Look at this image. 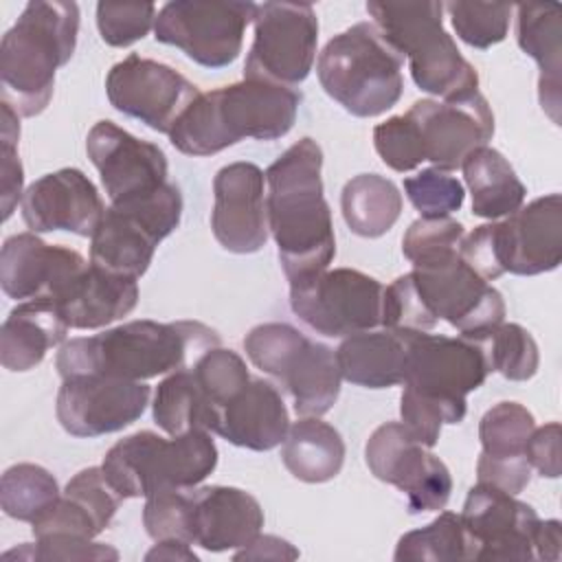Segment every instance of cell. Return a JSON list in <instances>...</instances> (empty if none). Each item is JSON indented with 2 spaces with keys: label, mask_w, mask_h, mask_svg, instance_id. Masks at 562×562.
I'll return each instance as SVG.
<instances>
[{
  "label": "cell",
  "mask_w": 562,
  "mask_h": 562,
  "mask_svg": "<svg viewBox=\"0 0 562 562\" xmlns=\"http://www.w3.org/2000/svg\"><path fill=\"white\" fill-rule=\"evenodd\" d=\"M321 169L323 149L310 136L290 145L266 169L268 228L290 285L325 272L336 255Z\"/></svg>",
  "instance_id": "1"
},
{
  "label": "cell",
  "mask_w": 562,
  "mask_h": 562,
  "mask_svg": "<svg viewBox=\"0 0 562 562\" xmlns=\"http://www.w3.org/2000/svg\"><path fill=\"white\" fill-rule=\"evenodd\" d=\"M213 347H220V336L200 321L158 323L140 318L94 336L66 340L57 351L55 367L61 380L70 375H112L145 382L191 367Z\"/></svg>",
  "instance_id": "2"
},
{
  "label": "cell",
  "mask_w": 562,
  "mask_h": 562,
  "mask_svg": "<svg viewBox=\"0 0 562 562\" xmlns=\"http://www.w3.org/2000/svg\"><path fill=\"white\" fill-rule=\"evenodd\" d=\"M301 105V92L288 86L244 79L200 92L171 132V145L187 156H213L244 140L285 136Z\"/></svg>",
  "instance_id": "3"
},
{
  "label": "cell",
  "mask_w": 562,
  "mask_h": 562,
  "mask_svg": "<svg viewBox=\"0 0 562 562\" xmlns=\"http://www.w3.org/2000/svg\"><path fill=\"white\" fill-rule=\"evenodd\" d=\"M79 33L77 2L33 0L0 42V77L7 103L20 116H37L50 103L57 68L70 61Z\"/></svg>",
  "instance_id": "4"
},
{
  "label": "cell",
  "mask_w": 562,
  "mask_h": 562,
  "mask_svg": "<svg viewBox=\"0 0 562 562\" xmlns=\"http://www.w3.org/2000/svg\"><path fill=\"white\" fill-rule=\"evenodd\" d=\"M386 42L408 59L419 90L443 101L479 92V72L443 29V2H367Z\"/></svg>",
  "instance_id": "5"
},
{
  "label": "cell",
  "mask_w": 562,
  "mask_h": 562,
  "mask_svg": "<svg viewBox=\"0 0 562 562\" xmlns=\"http://www.w3.org/2000/svg\"><path fill=\"white\" fill-rule=\"evenodd\" d=\"M404 57L373 22H358L334 35L318 55L316 75L323 90L360 119L391 110L402 92Z\"/></svg>",
  "instance_id": "6"
},
{
  "label": "cell",
  "mask_w": 562,
  "mask_h": 562,
  "mask_svg": "<svg viewBox=\"0 0 562 562\" xmlns=\"http://www.w3.org/2000/svg\"><path fill=\"white\" fill-rule=\"evenodd\" d=\"M217 465V446L209 430L160 437L138 430L119 439L101 470L121 498H147L165 490L200 485Z\"/></svg>",
  "instance_id": "7"
},
{
  "label": "cell",
  "mask_w": 562,
  "mask_h": 562,
  "mask_svg": "<svg viewBox=\"0 0 562 562\" xmlns=\"http://www.w3.org/2000/svg\"><path fill=\"white\" fill-rule=\"evenodd\" d=\"M250 362L292 397L299 417H323L340 395L336 351L288 323H261L244 338Z\"/></svg>",
  "instance_id": "8"
},
{
  "label": "cell",
  "mask_w": 562,
  "mask_h": 562,
  "mask_svg": "<svg viewBox=\"0 0 562 562\" xmlns=\"http://www.w3.org/2000/svg\"><path fill=\"white\" fill-rule=\"evenodd\" d=\"M180 217L182 193L173 182L110 204L90 237V263L114 274L143 277L156 246L178 228Z\"/></svg>",
  "instance_id": "9"
},
{
  "label": "cell",
  "mask_w": 562,
  "mask_h": 562,
  "mask_svg": "<svg viewBox=\"0 0 562 562\" xmlns=\"http://www.w3.org/2000/svg\"><path fill=\"white\" fill-rule=\"evenodd\" d=\"M255 9V2L235 0L167 2L156 15L154 37L204 68H224L239 57Z\"/></svg>",
  "instance_id": "10"
},
{
  "label": "cell",
  "mask_w": 562,
  "mask_h": 562,
  "mask_svg": "<svg viewBox=\"0 0 562 562\" xmlns=\"http://www.w3.org/2000/svg\"><path fill=\"white\" fill-rule=\"evenodd\" d=\"M255 37L244 79L294 88L307 79L316 59L318 18L307 2H261L252 18Z\"/></svg>",
  "instance_id": "11"
},
{
  "label": "cell",
  "mask_w": 562,
  "mask_h": 562,
  "mask_svg": "<svg viewBox=\"0 0 562 562\" xmlns=\"http://www.w3.org/2000/svg\"><path fill=\"white\" fill-rule=\"evenodd\" d=\"M384 285L360 270L334 268L290 285L292 312L316 334L342 338L382 325Z\"/></svg>",
  "instance_id": "12"
},
{
  "label": "cell",
  "mask_w": 562,
  "mask_h": 562,
  "mask_svg": "<svg viewBox=\"0 0 562 562\" xmlns=\"http://www.w3.org/2000/svg\"><path fill=\"white\" fill-rule=\"evenodd\" d=\"M408 274L428 314L437 323H450L463 338L483 340L505 323L503 294L479 277L459 252L432 263L413 266Z\"/></svg>",
  "instance_id": "13"
},
{
  "label": "cell",
  "mask_w": 562,
  "mask_h": 562,
  "mask_svg": "<svg viewBox=\"0 0 562 562\" xmlns=\"http://www.w3.org/2000/svg\"><path fill=\"white\" fill-rule=\"evenodd\" d=\"M490 373L492 369L481 340L408 331L404 389L432 397L465 417L468 393L476 391Z\"/></svg>",
  "instance_id": "14"
},
{
  "label": "cell",
  "mask_w": 562,
  "mask_h": 562,
  "mask_svg": "<svg viewBox=\"0 0 562 562\" xmlns=\"http://www.w3.org/2000/svg\"><path fill=\"white\" fill-rule=\"evenodd\" d=\"M371 474L406 494L408 512H439L448 505L452 476L448 465L419 443L402 422L378 426L364 446Z\"/></svg>",
  "instance_id": "15"
},
{
  "label": "cell",
  "mask_w": 562,
  "mask_h": 562,
  "mask_svg": "<svg viewBox=\"0 0 562 562\" xmlns=\"http://www.w3.org/2000/svg\"><path fill=\"white\" fill-rule=\"evenodd\" d=\"M105 94L121 114L169 134L200 90L176 68L132 53L110 68Z\"/></svg>",
  "instance_id": "16"
},
{
  "label": "cell",
  "mask_w": 562,
  "mask_h": 562,
  "mask_svg": "<svg viewBox=\"0 0 562 562\" xmlns=\"http://www.w3.org/2000/svg\"><path fill=\"white\" fill-rule=\"evenodd\" d=\"M151 389L112 375H70L57 393V419L72 437H101L134 424L147 408Z\"/></svg>",
  "instance_id": "17"
},
{
  "label": "cell",
  "mask_w": 562,
  "mask_h": 562,
  "mask_svg": "<svg viewBox=\"0 0 562 562\" xmlns=\"http://www.w3.org/2000/svg\"><path fill=\"white\" fill-rule=\"evenodd\" d=\"M406 116L415 125L424 160L448 173L494 136V114L481 92L450 101L422 99Z\"/></svg>",
  "instance_id": "18"
},
{
  "label": "cell",
  "mask_w": 562,
  "mask_h": 562,
  "mask_svg": "<svg viewBox=\"0 0 562 562\" xmlns=\"http://www.w3.org/2000/svg\"><path fill=\"white\" fill-rule=\"evenodd\" d=\"M211 228L217 244L235 255H250L270 237L266 173L255 162H231L215 173Z\"/></svg>",
  "instance_id": "19"
},
{
  "label": "cell",
  "mask_w": 562,
  "mask_h": 562,
  "mask_svg": "<svg viewBox=\"0 0 562 562\" xmlns=\"http://www.w3.org/2000/svg\"><path fill=\"white\" fill-rule=\"evenodd\" d=\"M86 151L101 176L110 202H123L160 189L167 180L165 151L112 121L92 125L86 138Z\"/></svg>",
  "instance_id": "20"
},
{
  "label": "cell",
  "mask_w": 562,
  "mask_h": 562,
  "mask_svg": "<svg viewBox=\"0 0 562 562\" xmlns=\"http://www.w3.org/2000/svg\"><path fill=\"white\" fill-rule=\"evenodd\" d=\"M476 542V560H536V509L487 483L470 487L459 514Z\"/></svg>",
  "instance_id": "21"
},
{
  "label": "cell",
  "mask_w": 562,
  "mask_h": 562,
  "mask_svg": "<svg viewBox=\"0 0 562 562\" xmlns=\"http://www.w3.org/2000/svg\"><path fill=\"white\" fill-rule=\"evenodd\" d=\"M494 224V241L503 272L533 277L562 261V195L549 193L520 206Z\"/></svg>",
  "instance_id": "22"
},
{
  "label": "cell",
  "mask_w": 562,
  "mask_h": 562,
  "mask_svg": "<svg viewBox=\"0 0 562 562\" xmlns=\"http://www.w3.org/2000/svg\"><path fill=\"white\" fill-rule=\"evenodd\" d=\"M20 209L31 233L68 231L79 237H92L105 213L94 182L75 167L57 169L31 182Z\"/></svg>",
  "instance_id": "23"
},
{
  "label": "cell",
  "mask_w": 562,
  "mask_h": 562,
  "mask_svg": "<svg viewBox=\"0 0 562 562\" xmlns=\"http://www.w3.org/2000/svg\"><path fill=\"white\" fill-rule=\"evenodd\" d=\"M88 261L72 248L50 246L37 233H18L0 250L2 292L22 301H53Z\"/></svg>",
  "instance_id": "24"
},
{
  "label": "cell",
  "mask_w": 562,
  "mask_h": 562,
  "mask_svg": "<svg viewBox=\"0 0 562 562\" xmlns=\"http://www.w3.org/2000/svg\"><path fill=\"white\" fill-rule=\"evenodd\" d=\"M263 527V509L246 490L231 485L191 487L189 542L211 553L250 544Z\"/></svg>",
  "instance_id": "25"
},
{
  "label": "cell",
  "mask_w": 562,
  "mask_h": 562,
  "mask_svg": "<svg viewBox=\"0 0 562 562\" xmlns=\"http://www.w3.org/2000/svg\"><path fill=\"white\" fill-rule=\"evenodd\" d=\"M288 428L290 413L279 389L263 378H250V382L215 413L211 435L239 448L266 452L283 443Z\"/></svg>",
  "instance_id": "26"
},
{
  "label": "cell",
  "mask_w": 562,
  "mask_h": 562,
  "mask_svg": "<svg viewBox=\"0 0 562 562\" xmlns=\"http://www.w3.org/2000/svg\"><path fill=\"white\" fill-rule=\"evenodd\" d=\"M50 303L70 329H101L136 307L138 279L88 263Z\"/></svg>",
  "instance_id": "27"
},
{
  "label": "cell",
  "mask_w": 562,
  "mask_h": 562,
  "mask_svg": "<svg viewBox=\"0 0 562 562\" xmlns=\"http://www.w3.org/2000/svg\"><path fill=\"white\" fill-rule=\"evenodd\" d=\"M408 360V331L367 329L345 336L336 349L342 380L364 389L404 384Z\"/></svg>",
  "instance_id": "28"
},
{
  "label": "cell",
  "mask_w": 562,
  "mask_h": 562,
  "mask_svg": "<svg viewBox=\"0 0 562 562\" xmlns=\"http://www.w3.org/2000/svg\"><path fill=\"white\" fill-rule=\"evenodd\" d=\"M518 46L538 64V99L542 110L560 125V70H562V11L553 2H522L516 7Z\"/></svg>",
  "instance_id": "29"
},
{
  "label": "cell",
  "mask_w": 562,
  "mask_h": 562,
  "mask_svg": "<svg viewBox=\"0 0 562 562\" xmlns=\"http://www.w3.org/2000/svg\"><path fill=\"white\" fill-rule=\"evenodd\" d=\"M68 325L50 301H22L2 323L0 362L9 371L35 369L48 349L64 345Z\"/></svg>",
  "instance_id": "30"
},
{
  "label": "cell",
  "mask_w": 562,
  "mask_h": 562,
  "mask_svg": "<svg viewBox=\"0 0 562 562\" xmlns=\"http://www.w3.org/2000/svg\"><path fill=\"white\" fill-rule=\"evenodd\" d=\"M281 459L294 479L303 483H327L342 470L345 441L321 417H301L288 428Z\"/></svg>",
  "instance_id": "31"
},
{
  "label": "cell",
  "mask_w": 562,
  "mask_h": 562,
  "mask_svg": "<svg viewBox=\"0 0 562 562\" xmlns=\"http://www.w3.org/2000/svg\"><path fill=\"white\" fill-rule=\"evenodd\" d=\"M472 195V213L483 220L507 217L525 202L527 189L509 160L494 147L474 149L461 165Z\"/></svg>",
  "instance_id": "32"
},
{
  "label": "cell",
  "mask_w": 562,
  "mask_h": 562,
  "mask_svg": "<svg viewBox=\"0 0 562 562\" xmlns=\"http://www.w3.org/2000/svg\"><path fill=\"white\" fill-rule=\"evenodd\" d=\"M340 211L351 233L373 239L400 220L402 193L393 180L380 173H360L342 187Z\"/></svg>",
  "instance_id": "33"
},
{
  "label": "cell",
  "mask_w": 562,
  "mask_h": 562,
  "mask_svg": "<svg viewBox=\"0 0 562 562\" xmlns=\"http://www.w3.org/2000/svg\"><path fill=\"white\" fill-rule=\"evenodd\" d=\"M151 413L158 428H162L167 435L211 428V406L198 386L191 367L169 373L156 386Z\"/></svg>",
  "instance_id": "34"
},
{
  "label": "cell",
  "mask_w": 562,
  "mask_h": 562,
  "mask_svg": "<svg viewBox=\"0 0 562 562\" xmlns=\"http://www.w3.org/2000/svg\"><path fill=\"white\" fill-rule=\"evenodd\" d=\"M397 562H446L476 560V542L454 512H441L432 522L413 529L397 540Z\"/></svg>",
  "instance_id": "35"
},
{
  "label": "cell",
  "mask_w": 562,
  "mask_h": 562,
  "mask_svg": "<svg viewBox=\"0 0 562 562\" xmlns=\"http://www.w3.org/2000/svg\"><path fill=\"white\" fill-rule=\"evenodd\" d=\"M61 496L57 479L42 465L18 463L4 470L0 481V505L9 518L35 522Z\"/></svg>",
  "instance_id": "36"
},
{
  "label": "cell",
  "mask_w": 562,
  "mask_h": 562,
  "mask_svg": "<svg viewBox=\"0 0 562 562\" xmlns=\"http://www.w3.org/2000/svg\"><path fill=\"white\" fill-rule=\"evenodd\" d=\"M536 428L531 411L518 402H498L479 422L483 454L494 459H522Z\"/></svg>",
  "instance_id": "37"
},
{
  "label": "cell",
  "mask_w": 562,
  "mask_h": 562,
  "mask_svg": "<svg viewBox=\"0 0 562 562\" xmlns=\"http://www.w3.org/2000/svg\"><path fill=\"white\" fill-rule=\"evenodd\" d=\"M191 371L211 406V426L215 413L250 382V373L241 356L233 349H224L222 345L202 353L191 364Z\"/></svg>",
  "instance_id": "38"
},
{
  "label": "cell",
  "mask_w": 562,
  "mask_h": 562,
  "mask_svg": "<svg viewBox=\"0 0 562 562\" xmlns=\"http://www.w3.org/2000/svg\"><path fill=\"white\" fill-rule=\"evenodd\" d=\"M492 371L512 382H525L536 375L540 353L533 336L518 323H501L483 340Z\"/></svg>",
  "instance_id": "39"
},
{
  "label": "cell",
  "mask_w": 562,
  "mask_h": 562,
  "mask_svg": "<svg viewBox=\"0 0 562 562\" xmlns=\"http://www.w3.org/2000/svg\"><path fill=\"white\" fill-rule=\"evenodd\" d=\"M443 11H448L461 42L485 50L507 37L514 7L505 2H448Z\"/></svg>",
  "instance_id": "40"
},
{
  "label": "cell",
  "mask_w": 562,
  "mask_h": 562,
  "mask_svg": "<svg viewBox=\"0 0 562 562\" xmlns=\"http://www.w3.org/2000/svg\"><path fill=\"white\" fill-rule=\"evenodd\" d=\"M465 228L461 222L446 217H419L402 237V252L413 266L439 261L459 252Z\"/></svg>",
  "instance_id": "41"
},
{
  "label": "cell",
  "mask_w": 562,
  "mask_h": 562,
  "mask_svg": "<svg viewBox=\"0 0 562 562\" xmlns=\"http://www.w3.org/2000/svg\"><path fill=\"white\" fill-rule=\"evenodd\" d=\"M404 191L422 217H446L463 206L465 189L448 171L422 169L404 180Z\"/></svg>",
  "instance_id": "42"
},
{
  "label": "cell",
  "mask_w": 562,
  "mask_h": 562,
  "mask_svg": "<svg viewBox=\"0 0 562 562\" xmlns=\"http://www.w3.org/2000/svg\"><path fill=\"white\" fill-rule=\"evenodd\" d=\"M156 4L151 2H99L97 29L108 46L125 48L143 40L156 22Z\"/></svg>",
  "instance_id": "43"
},
{
  "label": "cell",
  "mask_w": 562,
  "mask_h": 562,
  "mask_svg": "<svg viewBox=\"0 0 562 562\" xmlns=\"http://www.w3.org/2000/svg\"><path fill=\"white\" fill-rule=\"evenodd\" d=\"M189 516H191V487L165 490L145 498L143 525L154 540L176 538V540L189 542Z\"/></svg>",
  "instance_id": "44"
},
{
  "label": "cell",
  "mask_w": 562,
  "mask_h": 562,
  "mask_svg": "<svg viewBox=\"0 0 562 562\" xmlns=\"http://www.w3.org/2000/svg\"><path fill=\"white\" fill-rule=\"evenodd\" d=\"M373 145L378 156L393 171L406 173L424 162L419 138L413 121L406 114H397L373 127Z\"/></svg>",
  "instance_id": "45"
},
{
  "label": "cell",
  "mask_w": 562,
  "mask_h": 562,
  "mask_svg": "<svg viewBox=\"0 0 562 562\" xmlns=\"http://www.w3.org/2000/svg\"><path fill=\"white\" fill-rule=\"evenodd\" d=\"M435 325L437 321L424 307L408 272L384 288L382 327L397 331H430Z\"/></svg>",
  "instance_id": "46"
},
{
  "label": "cell",
  "mask_w": 562,
  "mask_h": 562,
  "mask_svg": "<svg viewBox=\"0 0 562 562\" xmlns=\"http://www.w3.org/2000/svg\"><path fill=\"white\" fill-rule=\"evenodd\" d=\"M400 415H402V424L408 428V432L426 448H432L439 441L443 424L463 422V417L457 415L446 404H441L432 397L419 395L411 389L402 391Z\"/></svg>",
  "instance_id": "47"
},
{
  "label": "cell",
  "mask_w": 562,
  "mask_h": 562,
  "mask_svg": "<svg viewBox=\"0 0 562 562\" xmlns=\"http://www.w3.org/2000/svg\"><path fill=\"white\" fill-rule=\"evenodd\" d=\"M4 560H119V551L103 542H92L86 538L72 536H48L35 538L33 544H22L20 549H11L2 555Z\"/></svg>",
  "instance_id": "48"
},
{
  "label": "cell",
  "mask_w": 562,
  "mask_h": 562,
  "mask_svg": "<svg viewBox=\"0 0 562 562\" xmlns=\"http://www.w3.org/2000/svg\"><path fill=\"white\" fill-rule=\"evenodd\" d=\"M64 494L70 496L72 501H77L97 520L101 531L112 522V518L123 501L121 494L105 479L101 465H92V468L77 472L66 483Z\"/></svg>",
  "instance_id": "49"
},
{
  "label": "cell",
  "mask_w": 562,
  "mask_h": 562,
  "mask_svg": "<svg viewBox=\"0 0 562 562\" xmlns=\"http://www.w3.org/2000/svg\"><path fill=\"white\" fill-rule=\"evenodd\" d=\"M35 538H48V536H72V538H86L94 540L101 533V527L97 520L70 496L61 494L57 503L44 512L35 522H31Z\"/></svg>",
  "instance_id": "50"
},
{
  "label": "cell",
  "mask_w": 562,
  "mask_h": 562,
  "mask_svg": "<svg viewBox=\"0 0 562 562\" xmlns=\"http://www.w3.org/2000/svg\"><path fill=\"white\" fill-rule=\"evenodd\" d=\"M531 465L527 457L522 459H494L481 452L476 461V479L479 483L494 485L509 494H520L531 481Z\"/></svg>",
  "instance_id": "51"
},
{
  "label": "cell",
  "mask_w": 562,
  "mask_h": 562,
  "mask_svg": "<svg viewBox=\"0 0 562 562\" xmlns=\"http://www.w3.org/2000/svg\"><path fill=\"white\" fill-rule=\"evenodd\" d=\"M18 140L0 136V206L2 220H9L24 198V169L18 156Z\"/></svg>",
  "instance_id": "52"
},
{
  "label": "cell",
  "mask_w": 562,
  "mask_h": 562,
  "mask_svg": "<svg viewBox=\"0 0 562 562\" xmlns=\"http://www.w3.org/2000/svg\"><path fill=\"white\" fill-rule=\"evenodd\" d=\"M525 454L531 470H538V474L547 479H558L560 476V424L551 422L540 428H533L527 441Z\"/></svg>",
  "instance_id": "53"
},
{
  "label": "cell",
  "mask_w": 562,
  "mask_h": 562,
  "mask_svg": "<svg viewBox=\"0 0 562 562\" xmlns=\"http://www.w3.org/2000/svg\"><path fill=\"white\" fill-rule=\"evenodd\" d=\"M233 558L235 560H296L299 549H294L288 540L279 536L259 533L250 544L241 547Z\"/></svg>",
  "instance_id": "54"
},
{
  "label": "cell",
  "mask_w": 562,
  "mask_h": 562,
  "mask_svg": "<svg viewBox=\"0 0 562 562\" xmlns=\"http://www.w3.org/2000/svg\"><path fill=\"white\" fill-rule=\"evenodd\" d=\"M560 544H562V529L560 520H540L533 533V551L536 560H549L558 562L560 560Z\"/></svg>",
  "instance_id": "55"
},
{
  "label": "cell",
  "mask_w": 562,
  "mask_h": 562,
  "mask_svg": "<svg viewBox=\"0 0 562 562\" xmlns=\"http://www.w3.org/2000/svg\"><path fill=\"white\" fill-rule=\"evenodd\" d=\"M147 562L151 560H184V562H198V553L189 547V542L184 540H176V538H169V540H156V544L147 551L145 555Z\"/></svg>",
  "instance_id": "56"
}]
</instances>
